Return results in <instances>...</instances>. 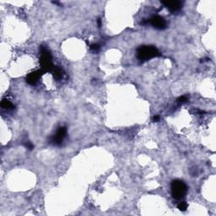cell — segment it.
<instances>
[{"instance_id":"cell-1","label":"cell","mask_w":216,"mask_h":216,"mask_svg":"<svg viewBox=\"0 0 216 216\" xmlns=\"http://www.w3.org/2000/svg\"><path fill=\"white\" fill-rule=\"evenodd\" d=\"M159 56H161V53L154 46H141L137 50V58L141 62L148 61Z\"/></svg>"},{"instance_id":"cell-5","label":"cell","mask_w":216,"mask_h":216,"mask_svg":"<svg viewBox=\"0 0 216 216\" xmlns=\"http://www.w3.org/2000/svg\"><path fill=\"white\" fill-rule=\"evenodd\" d=\"M149 22L151 24L153 27H155V29L158 30H163L167 27V21H165V19L159 15H155L150 19Z\"/></svg>"},{"instance_id":"cell-6","label":"cell","mask_w":216,"mask_h":216,"mask_svg":"<svg viewBox=\"0 0 216 216\" xmlns=\"http://www.w3.org/2000/svg\"><path fill=\"white\" fill-rule=\"evenodd\" d=\"M161 3L171 12H177L182 6V3L180 1H163Z\"/></svg>"},{"instance_id":"cell-10","label":"cell","mask_w":216,"mask_h":216,"mask_svg":"<svg viewBox=\"0 0 216 216\" xmlns=\"http://www.w3.org/2000/svg\"><path fill=\"white\" fill-rule=\"evenodd\" d=\"M187 207H188V205H187V204L186 202H181V203H180V204L177 205V208H178V209L180 211H186L187 210Z\"/></svg>"},{"instance_id":"cell-15","label":"cell","mask_w":216,"mask_h":216,"mask_svg":"<svg viewBox=\"0 0 216 216\" xmlns=\"http://www.w3.org/2000/svg\"><path fill=\"white\" fill-rule=\"evenodd\" d=\"M101 25H102V24H101V19H98V20H97V26H98V27L100 28V27H101Z\"/></svg>"},{"instance_id":"cell-7","label":"cell","mask_w":216,"mask_h":216,"mask_svg":"<svg viewBox=\"0 0 216 216\" xmlns=\"http://www.w3.org/2000/svg\"><path fill=\"white\" fill-rule=\"evenodd\" d=\"M41 73H42V71L41 69L28 73L26 76V82L29 85H35L38 79H39V78L41 77Z\"/></svg>"},{"instance_id":"cell-8","label":"cell","mask_w":216,"mask_h":216,"mask_svg":"<svg viewBox=\"0 0 216 216\" xmlns=\"http://www.w3.org/2000/svg\"><path fill=\"white\" fill-rule=\"evenodd\" d=\"M52 72H53V78L57 79V80L61 79L63 78V71L60 67H54Z\"/></svg>"},{"instance_id":"cell-4","label":"cell","mask_w":216,"mask_h":216,"mask_svg":"<svg viewBox=\"0 0 216 216\" xmlns=\"http://www.w3.org/2000/svg\"><path fill=\"white\" fill-rule=\"evenodd\" d=\"M66 134H67L66 127H59L55 134L53 135V138L51 139V142L55 145H60L64 139Z\"/></svg>"},{"instance_id":"cell-9","label":"cell","mask_w":216,"mask_h":216,"mask_svg":"<svg viewBox=\"0 0 216 216\" xmlns=\"http://www.w3.org/2000/svg\"><path fill=\"white\" fill-rule=\"evenodd\" d=\"M1 106L4 109H13L14 108V106L9 101L6 99H3L1 102Z\"/></svg>"},{"instance_id":"cell-14","label":"cell","mask_w":216,"mask_h":216,"mask_svg":"<svg viewBox=\"0 0 216 216\" xmlns=\"http://www.w3.org/2000/svg\"><path fill=\"white\" fill-rule=\"evenodd\" d=\"M159 120H160V117H159L158 115H155V117H153V122H155V123L159 122Z\"/></svg>"},{"instance_id":"cell-13","label":"cell","mask_w":216,"mask_h":216,"mask_svg":"<svg viewBox=\"0 0 216 216\" xmlns=\"http://www.w3.org/2000/svg\"><path fill=\"white\" fill-rule=\"evenodd\" d=\"M91 49L92 50V51L96 52V51H98V50L100 49V46L98 44H92L91 46Z\"/></svg>"},{"instance_id":"cell-12","label":"cell","mask_w":216,"mask_h":216,"mask_svg":"<svg viewBox=\"0 0 216 216\" xmlns=\"http://www.w3.org/2000/svg\"><path fill=\"white\" fill-rule=\"evenodd\" d=\"M187 101H188V98H187V96H183L179 97L178 99H177V102H179V103H185V102H187Z\"/></svg>"},{"instance_id":"cell-3","label":"cell","mask_w":216,"mask_h":216,"mask_svg":"<svg viewBox=\"0 0 216 216\" xmlns=\"http://www.w3.org/2000/svg\"><path fill=\"white\" fill-rule=\"evenodd\" d=\"M171 195L175 199H181L187 193V187L181 180H174L171 185Z\"/></svg>"},{"instance_id":"cell-11","label":"cell","mask_w":216,"mask_h":216,"mask_svg":"<svg viewBox=\"0 0 216 216\" xmlns=\"http://www.w3.org/2000/svg\"><path fill=\"white\" fill-rule=\"evenodd\" d=\"M24 145H25V147L26 148V149H30V150H31V149L34 148V146H33V144L30 141H26V143H24Z\"/></svg>"},{"instance_id":"cell-2","label":"cell","mask_w":216,"mask_h":216,"mask_svg":"<svg viewBox=\"0 0 216 216\" xmlns=\"http://www.w3.org/2000/svg\"><path fill=\"white\" fill-rule=\"evenodd\" d=\"M40 64L42 73L52 72L54 66L52 63V55L47 48L40 47Z\"/></svg>"}]
</instances>
